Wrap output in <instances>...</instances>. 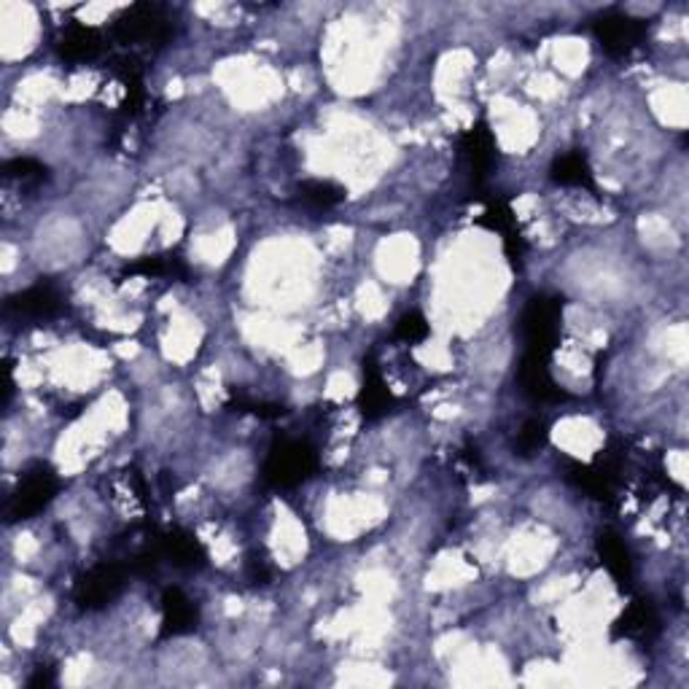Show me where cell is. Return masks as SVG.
Masks as SVG:
<instances>
[{"label": "cell", "mask_w": 689, "mask_h": 689, "mask_svg": "<svg viewBox=\"0 0 689 689\" xmlns=\"http://www.w3.org/2000/svg\"><path fill=\"white\" fill-rule=\"evenodd\" d=\"M321 471L315 447L302 439H278L269 447L262 467V480L273 487H297Z\"/></svg>", "instance_id": "6da1fadb"}, {"label": "cell", "mask_w": 689, "mask_h": 689, "mask_svg": "<svg viewBox=\"0 0 689 689\" xmlns=\"http://www.w3.org/2000/svg\"><path fill=\"white\" fill-rule=\"evenodd\" d=\"M563 297L555 294H539L528 302L526 313L520 318V332L526 340V353L552 358L555 347L561 345L563 332Z\"/></svg>", "instance_id": "7a4b0ae2"}, {"label": "cell", "mask_w": 689, "mask_h": 689, "mask_svg": "<svg viewBox=\"0 0 689 689\" xmlns=\"http://www.w3.org/2000/svg\"><path fill=\"white\" fill-rule=\"evenodd\" d=\"M175 33L173 20L164 14V9L151 3H135L129 9L116 14L111 35L125 46H162Z\"/></svg>", "instance_id": "3957f363"}, {"label": "cell", "mask_w": 689, "mask_h": 689, "mask_svg": "<svg viewBox=\"0 0 689 689\" xmlns=\"http://www.w3.org/2000/svg\"><path fill=\"white\" fill-rule=\"evenodd\" d=\"M57 493H60V476L55 474V469L46 467V463H35L22 474L20 485L14 487V493L5 502V520H31L55 502Z\"/></svg>", "instance_id": "277c9868"}, {"label": "cell", "mask_w": 689, "mask_h": 689, "mask_svg": "<svg viewBox=\"0 0 689 689\" xmlns=\"http://www.w3.org/2000/svg\"><path fill=\"white\" fill-rule=\"evenodd\" d=\"M129 565L122 563H97L76 582L73 598L81 611H100L122 596L127 585Z\"/></svg>", "instance_id": "5b68a950"}, {"label": "cell", "mask_w": 689, "mask_h": 689, "mask_svg": "<svg viewBox=\"0 0 689 689\" xmlns=\"http://www.w3.org/2000/svg\"><path fill=\"white\" fill-rule=\"evenodd\" d=\"M646 33H650V25L639 16L625 14V11H609L593 25V35L609 57H625L633 49H639Z\"/></svg>", "instance_id": "8992f818"}, {"label": "cell", "mask_w": 689, "mask_h": 689, "mask_svg": "<svg viewBox=\"0 0 689 689\" xmlns=\"http://www.w3.org/2000/svg\"><path fill=\"white\" fill-rule=\"evenodd\" d=\"M458 154H461L463 164H467L471 181H474L476 186L485 184L498 159L496 135L491 133V127H487L485 122H476L474 127H469L467 133L458 138Z\"/></svg>", "instance_id": "52a82bcc"}, {"label": "cell", "mask_w": 689, "mask_h": 689, "mask_svg": "<svg viewBox=\"0 0 689 689\" xmlns=\"http://www.w3.org/2000/svg\"><path fill=\"white\" fill-rule=\"evenodd\" d=\"M65 299L51 283L25 288L20 294H11L5 299V313L20 318V321H51L62 313Z\"/></svg>", "instance_id": "ba28073f"}, {"label": "cell", "mask_w": 689, "mask_h": 689, "mask_svg": "<svg viewBox=\"0 0 689 689\" xmlns=\"http://www.w3.org/2000/svg\"><path fill=\"white\" fill-rule=\"evenodd\" d=\"M517 382H520V391L526 393L531 402L561 404L571 399L569 393L558 386L555 377H552L550 358L533 356V353H526V356H523L520 369H517Z\"/></svg>", "instance_id": "9c48e42d"}, {"label": "cell", "mask_w": 689, "mask_h": 689, "mask_svg": "<svg viewBox=\"0 0 689 689\" xmlns=\"http://www.w3.org/2000/svg\"><path fill=\"white\" fill-rule=\"evenodd\" d=\"M476 223L491 229V232L502 234L506 259H509L515 267H520V259H523V253H526V238H523L520 223H517V216L512 214L509 203L502 197H487L485 210H482V216L476 219Z\"/></svg>", "instance_id": "30bf717a"}, {"label": "cell", "mask_w": 689, "mask_h": 689, "mask_svg": "<svg viewBox=\"0 0 689 689\" xmlns=\"http://www.w3.org/2000/svg\"><path fill=\"white\" fill-rule=\"evenodd\" d=\"M659 635V615L650 598H635L620 615V620L611 625V639L615 641H639V644H652Z\"/></svg>", "instance_id": "8fae6325"}, {"label": "cell", "mask_w": 689, "mask_h": 689, "mask_svg": "<svg viewBox=\"0 0 689 689\" xmlns=\"http://www.w3.org/2000/svg\"><path fill=\"white\" fill-rule=\"evenodd\" d=\"M162 625L159 639H179V635L194 633L199 625V609L181 587H168L162 593Z\"/></svg>", "instance_id": "7c38bea8"}, {"label": "cell", "mask_w": 689, "mask_h": 689, "mask_svg": "<svg viewBox=\"0 0 689 689\" xmlns=\"http://www.w3.org/2000/svg\"><path fill=\"white\" fill-rule=\"evenodd\" d=\"M356 404L367 421H377V417H382L393 407L391 388H388L386 377H382L380 367H377L372 356L364 358V386L361 391H358Z\"/></svg>", "instance_id": "4fadbf2b"}, {"label": "cell", "mask_w": 689, "mask_h": 689, "mask_svg": "<svg viewBox=\"0 0 689 689\" xmlns=\"http://www.w3.org/2000/svg\"><path fill=\"white\" fill-rule=\"evenodd\" d=\"M159 552H162L164 561H170L175 569L181 571H197L208 563V552L199 544L197 536L184 531V528H173L170 533H164L159 539Z\"/></svg>", "instance_id": "5bb4252c"}, {"label": "cell", "mask_w": 689, "mask_h": 689, "mask_svg": "<svg viewBox=\"0 0 689 689\" xmlns=\"http://www.w3.org/2000/svg\"><path fill=\"white\" fill-rule=\"evenodd\" d=\"M103 51V35L90 25H70L65 27L60 38H57V57L68 65L92 62L94 57Z\"/></svg>", "instance_id": "9a60e30c"}, {"label": "cell", "mask_w": 689, "mask_h": 689, "mask_svg": "<svg viewBox=\"0 0 689 689\" xmlns=\"http://www.w3.org/2000/svg\"><path fill=\"white\" fill-rule=\"evenodd\" d=\"M596 552L600 563H604V569L609 571L611 579L617 582V587H620V590H628L630 582H633V555H630L622 536L615 531H604L596 541Z\"/></svg>", "instance_id": "2e32d148"}, {"label": "cell", "mask_w": 689, "mask_h": 689, "mask_svg": "<svg viewBox=\"0 0 689 689\" xmlns=\"http://www.w3.org/2000/svg\"><path fill=\"white\" fill-rule=\"evenodd\" d=\"M550 179L558 186H571V188H587V192H598L596 175H593L590 162L579 151H571V154L558 157L550 164Z\"/></svg>", "instance_id": "e0dca14e"}, {"label": "cell", "mask_w": 689, "mask_h": 689, "mask_svg": "<svg viewBox=\"0 0 689 689\" xmlns=\"http://www.w3.org/2000/svg\"><path fill=\"white\" fill-rule=\"evenodd\" d=\"M345 188L340 184H334V181H302V184L297 186V197L299 203H305L308 208L313 210H332L337 208L340 203H345Z\"/></svg>", "instance_id": "ac0fdd59"}, {"label": "cell", "mask_w": 689, "mask_h": 689, "mask_svg": "<svg viewBox=\"0 0 689 689\" xmlns=\"http://www.w3.org/2000/svg\"><path fill=\"white\" fill-rule=\"evenodd\" d=\"M122 275H143V278H186L188 269L181 259L175 256H140L133 264H127Z\"/></svg>", "instance_id": "d6986e66"}, {"label": "cell", "mask_w": 689, "mask_h": 689, "mask_svg": "<svg viewBox=\"0 0 689 689\" xmlns=\"http://www.w3.org/2000/svg\"><path fill=\"white\" fill-rule=\"evenodd\" d=\"M3 173L5 179L11 181H20L22 186H41L49 181V168H46L44 162H38V159L33 157H16V159H9V162L3 164Z\"/></svg>", "instance_id": "ffe728a7"}, {"label": "cell", "mask_w": 689, "mask_h": 689, "mask_svg": "<svg viewBox=\"0 0 689 689\" xmlns=\"http://www.w3.org/2000/svg\"><path fill=\"white\" fill-rule=\"evenodd\" d=\"M547 441H550V428H547L541 421H536V417L533 421H526L515 437V456H520V458L539 456V452L547 447Z\"/></svg>", "instance_id": "44dd1931"}, {"label": "cell", "mask_w": 689, "mask_h": 689, "mask_svg": "<svg viewBox=\"0 0 689 689\" xmlns=\"http://www.w3.org/2000/svg\"><path fill=\"white\" fill-rule=\"evenodd\" d=\"M428 334H432V326H428V321L421 313H404L397 321V329H393V337L404 345L423 343V340H428Z\"/></svg>", "instance_id": "7402d4cb"}, {"label": "cell", "mask_w": 689, "mask_h": 689, "mask_svg": "<svg viewBox=\"0 0 689 689\" xmlns=\"http://www.w3.org/2000/svg\"><path fill=\"white\" fill-rule=\"evenodd\" d=\"M234 407L240 412H251V415L262 417V421H278V417H286L288 410L283 404H273V402H251V399H238Z\"/></svg>", "instance_id": "603a6c76"}, {"label": "cell", "mask_w": 689, "mask_h": 689, "mask_svg": "<svg viewBox=\"0 0 689 689\" xmlns=\"http://www.w3.org/2000/svg\"><path fill=\"white\" fill-rule=\"evenodd\" d=\"M245 574H249V579L253 582V585H269V579H273V565L264 561V558L249 555Z\"/></svg>", "instance_id": "cb8c5ba5"}, {"label": "cell", "mask_w": 689, "mask_h": 689, "mask_svg": "<svg viewBox=\"0 0 689 689\" xmlns=\"http://www.w3.org/2000/svg\"><path fill=\"white\" fill-rule=\"evenodd\" d=\"M51 685H55V668H51V665H38L35 674L31 676V681H27V687L31 689L51 687Z\"/></svg>", "instance_id": "d4e9b609"}]
</instances>
